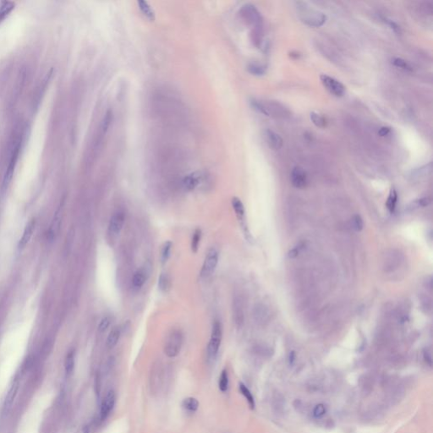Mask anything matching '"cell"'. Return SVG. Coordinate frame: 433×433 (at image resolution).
<instances>
[{"instance_id":"obj_2","label":"cell","mask_w":433,"mask_h":433,"mask_svg":"<svg viewBox=\"0 0 433 433\" xmlns=\"http://www.w3.org/2000/svg\"><path fill=\"white\" fill-rule=\"evenodd\" d=\"M22 130L19 127L15 129L13 135L10 139V145H9V161L7 165L6 171L3 176V189L5 190L9 186L11 180L13 178L14 171L17 166V161L19 159V152L22 145Z\"/></svg>"},{"instance_id":"obj_23","label":"cell","mask_w":433,"mask_h":433,"mask_svg":"<svg viewBox=\"0 0 433 433\" xmlns=\"http://www.w3.org/2000/svg\"><path fill=\"white\" fill-rule=\"evenodd\" d=\"M397 193L395 188H392L388 200L386 201V207L390 213H394L397 206Z\"/></svg>"},{"instance_id":"obj_41","label":"cell","mask_w":433,"mask_h":433,"mask_svg":"<svg viewBox=\"0 0 433 433\" xmlns=\"http://www.w3.org/2000/svg\"><path fill=\"white\" fill-rule=\"evenodd\" d=\"M427 360V362L429 363V365H432V353L430 351H427V352L425 353V359Z\"/></svg>"},{"instance_id":"obj_15","label":"cell","mask_w":433,"mask_h":433,"mask_svg":"<svg viewBox=\"0 0 433 433\" xmlns=\"http://www.w3.org/2000/svg\"><path fill=\"white\" fill-rule=\"evenodd\" d=\"M35 227H36V220H31L28 224L26 225V228H25V230L23 232L22 237L19 239V245H18L19 250L24 249L26 247V245L29 243L30 239L32 238L33 232L35 230Z\"/></svg>"},{"instance_id":"obj_28","label":"cell","mask_w":433,"mask_h":433,"mask_svg":"<svg viewBox=\"0 0 433 433\" xmlns=\"http://www.w3.org/2000/svg\"><path fill=\"white\" fill-rule=\"evenodd\" d=\"M229 373L227 372V370H223V372L221 373L219 378V381H218V387H219L220 391L222 393H225L228 391L229 388Z\"/></svg>"},{"instance_id":"obj_11","label":"cell","mask_w":433,"mask_h":433,"mask_svg":"<svg viewBox=\"0 0 433 433\" xmlns=\"http://www.w3.org/2000/svg\"><path fill=\"white\" fill-rule=\"evenodd\" d=\"M290 180L294 187L297 189H304L308 183L307 172L301 167L299 166L294 167L291 172Z\"/></svg>"},{"instance_id":"obj_7","label":"cell","mask_w":433,"mask_h":433,"mask_svg":"<svg viewBox=\"0 0 433 433\" xmlns=\"http://www.w3.org/2000/svg\"><path fill=\"white\" fill-rule=\"evenodd\" d=\"M222 337H223L222 324L218 321H215L214 325H213V328H212L210 341L207 346V356L209 359H215V357L219 350Z\"/></svg>"},{"instance_id":"obj_38","label":"cell","mask_w":433,"mask_h":433,"mask_svg":"<svg viewBox=\"0 0 433 433\" xmlns=\"http://www.w3.org/2000/svg\"><path fill=\"white\" fill-rule=\"evenodd\" d=\"M326 413V407L324 406V404H317L316 407L314 408L313 415L315 417L323 416Z\"/></svg>"},{"instance_id":"obj_12","label":"cell","mask_w":433,"mask_h":433,"mask_svg":"<svg viewBox=\"0 0 433 433\" xmlns=\"http://www.w3.org/2000/svg\"><path fill=\"white\" fill-rule=\"evenodd\" d=\"M125 223V215L122 213H116L113 215L110 219L108 230L109 233L113 235H117L120 234Z\"/></svg>"},{"instance_id":"obj_24","label":"cell","mask_w":433,"mask_h":433,"mask_svg":"<svg viewBox=\"0 0 433 433\" xmlns=\"http://www.w3.org/2000/svg\"><path fill=\"white\" fill-rule=\"evenodd\" d=\"M138 6H139V9L142 11V13L145 16L146 19H148L149 20H154V19H155V14H154L153 10H152V8L149 5L148 3L145 2V1H139L138 2Z\"/></svg>"},{"instance_id":"obj_8","label":"cell","mask_w":433,"mask_h":433,"mask_svg":"<svg viewBox=\"0 0 433 433\" xmlns=\"http://www.w3.org/2000/svg\"><path fill=\"white\" fill-rule=\"evenodd\" d=\"M218 262V252L215 247H212L204 259L200 275L202 278H208L214 273Z\"/></svg>"},{"instance_id":"obj_18","label":"cell","mask_w":433,"mask_h":433,"mask_svg":"<svg viewBox=\"0 0 433 433\" xmlns=\"http://www.w3.org/2000/svg\"><path fill=\"white\" fill-rule=\"evenodd\" d=\"M201 180V176L197 174H191V175L185 176L183 180H182V184L184 186L185 190L187 191H193L196 188L198 187Z\"/></svg>"},{"instance_id":"obj_16","label":"cell","mask_w":433,"mask_h":433,"mask_svg":"<svg viewBox=\"0 0 433 433\" xmlns=\"http://www.w3.org/2000/svg\"><path fill=\"white\" fill-rule=\"evenodd\" d=\"M266 138H267V142H268L270 148L273 149V150H279L283 146L284 141L282 139L281 136L274 132L273 130L268 129L266 131Z\"/></svg>"},{"instance_id":"obj_32","label":"cell","mask_w":433,"mask_h":433,"mask_svg":"<svg viewBox=\"0 0 433 433\" xmlns=\"http://www.w3.org/2000/svg\"><path fill=\"white\" fill-rule=\"evenodd\" d=\"M248 72L254 75H263L266 73V67L258 64H250L247 67Z\"/></svg>"},{"instance_id":"obj_39","label":"cell","mask_w":433,"mask_h":433,"mask_svg":"<svg viewBox=\"0 0 433 433\" xmlns=\"http://www.w3.org/2000/svg\"><path fill=\"white\" fill-rule=\"evenodd\" d=\"M387 22H388V25L391 26L392 29L394 30V32H395L396 33H400V28H399V26H397L396 23L394 22L393 20H387Z\"/></svg>"},{"instance_id":"obj_35","label":"cell","mask_w":433,"mask_h":433,"mask_svg":"<svg viewBox=\"0 0 433 433\" xmlns=\"http://www.w3.org/2000/svg\"><path fill=\"white\" fill-rule=\"evenodd\" d=\"M172 246H173L172 242L168 241V242L165 243L163 246H162V257H161L162 263H165L169 258L170 254H171Z\"/></svg>"},{"instance_id":"obj_26","label":"cell","mask_w":433,"mask_h":433,"mask_svg":"<svg viewBox=\"0 0 433 433\" xmlns=\"http://www.w3.org/2000/svg\"><path fill=\"white\" fill-rule=\"evenodd\" d=\"M15 6V3L9 1H4L0 3V21L5 19L9 14L12 11Z\"/></svg>"},{"instance_id":"obj_29","label":"cell","mask_w":433,"mask_h":433,"mask_svg":"<svg viewBox=\"0 0 433 433\" xmlns=\"http://www.w3.org/2000/svg\"><path fill=\"white\" fill-rule=\"evenodd\" d=\"M310 118L312 123L318 128H324L326 126V120L323 115H321L320 113H317V112H311Z\"/></svg>"},{"instance_id":"obj_9","label":"cell","mask_w":433,"mask_h":433,"mask_svg":"<svg viewBox=\"0 0 433 433\" xmlns=\"http://www.w3.org/2000/svg\"><path fill=\"white\" fill-rule=\"evenodd\" d=\"M321 81L324 85V88L336 97H342L345 92V88L340 81H337L336 79L328 76L326 74H322L320 76Z\"/></svg>"},{"instance_id":"obj_27","label":"cell","mask_w":433,"mask_h":433,"mask_svg":"<svg viewBox=\"0 0 433 433\" xmlns=\"http://www.w3.org/2000/svg\"><path fill=\"white\" fill-rule=\"evenodd\" d=\"M74 352L73 350L70 351L66 356L65 361V368L66 375L70 376L74 371Z\"/></svg>"},{"instance_id":"obj_31","label":"cell","mask_w":433,"mask_h":433,"mask_svg":"<svg viewBox=\"0 0 433 433\" xmlns=\"http://www.w3.org/2000/svg\"><path fill=\"white\" fill-rule=\"evenodd\" d=\"M170 278L168 274L162 273L159 278V288L162 291H167L170 288Z\"/></svg>"},{"instance_id":"obj_22","label":"cell","mask_w":433,"mask_h":433,"mask_svg":"<svg viewBox=\"0 0 433 433\" xmlns=\"http://www.w3.org/2000/svg\"><path fill=\"white\" fill-rule=\"evenodd\" d=\"M146 279V272L143 269H140L135 272L133 276L132 285L135 288L140 289L143 287Z\"/></svg>"},{"instance_id":"obj_40","label":"cell","mask_w":433,"mask_h":433,"mask_svg":"<svg viewBox=\"0 0 433 433\" xmlns=\"http://www.w3.org/2000/svg\"><path fill=\"white\" fill-rule=\"evenodd\" d=\"M389 133H390V129L388 127H381L379 131V134L381 136H388Z\"/></svg>"},{"instance_id":"obj_37","label":"cell","mask_w":433,"mask_h":433,"mask_svg":"<svg viewBox=\"0 0 433 433\" xmlns=\"http://www.w3.org/2000/svg\"><path fill=\"white\" fill-rule=\"evenodd\" d=\"M110 318L108 317H105L101 320L100 324L98 325V330L100 333H104L108 328L110 326Z\"/></svg>"},{"instance_id":"obj_30","label":"cell","mask_w":433,"mask_h":433,"mask_svg":"<svg viewBox=\"0 0 433 433\" xmlns=\"http://www.w3.org/2000/svg\"><path fill=\"white\" fill-rule=\"evenodd\" d=\"M200 239H201V230L198 229V230H195L193 236H192V239H191V251L194 253H198Z\"/></svg>"},{"instance_id":"obj_17","label":"cell","mask_w":433,"mask_h":433,"mask_svg":"<svg viewBox=\"0 0 433 433\" xmlns=\"http://www.w3.org/2000/svg\"><path fill=\"white\" fill-rule=\"evenodd\" d=\"M61 222L62 210H60V208H59V209L56 212L54 217V220H53L52 224H51V227H50V229H49V235H48V236H49V239H50V240H53V239H55V237L58 235L59 229H60V225H61Z\"/></svg>"},{"instance_id":"obj_4","label":"cell","mask_w":433,"mask_h":433,"mask_svg":"<svg viewBox=\"0 0 433 433\" xmlns=\"http://www.w3.org/2000/svg\"><path fill=\"white\" fill-rule=\"evenodd\" d=\"M240 17L248 25L254 27L253 31V42L255 45H259L261 42V27L262 25V18L258 10L253 4H245L240 10Z\"/></svg>"},{"instance_id":"obj_21","label":"cell","mask_w":433,"mask_h":433,"mask_svg":"<svg viewBox=\"0 0 433 433\" xmlns=\"http://www.w3.org/2000/svg\"><path fill=\"white\" fill-rule=\"evenodd\" d=\"M232 207L235 212L236 216L240 222L244 221L245 217V207L243 205L242 201L238 198H234L232 199Z\"/></svg>"},{"instance_id":"obj_19","label":"cell","mask_w":433,"mask_h":433,"mask_svg":"<svg viewBox=\"0 0 433 433\" xmlns=\"http://www.w3.org/2000/svg\"><path fill=\"white\" fill-rule=\"evenodd\" d=\"M120 334H121V331H120V327H118V326H114L113 329L111 330V332L108 336L107 343H106L108 349H113V347L116 346L120 340Z\"/></svg>"},{"instance_id":"obj_42","label":"cell","mask_w":433,"mask_h":433,"mask_svg":"<svg viewBox=\"0 0 433 433\" xmlns=\"http://www.w3.org/2000/svg\"><path fill=\"white\" fill-rule=\"evenodd\" d=\"M294 353L292 352L290 354V356H289V361H290L291 364L294 362Z\"/></svg>"},{"instance_id":"obj_20","label":"cell","mask_w":433,"mask_h":433,"mask_svg":"<svg viewBox=\"0 0 433 433\" xmlns=\"http://www.w3.org/2000/svg\"><path fill=\"white\" fill-rule=\"evenodd\" d=\"M182 407L184 408V410L188 412L194 413L198 411V408H199V402L196 397H186L182 402Z\"/></svg>"},{"instance_id":"obj_36","label":"cell","mask_w":433,"mask_h":433,"mask_svg":"<svg viewBox=\"0 0 433 433\" xmlns=\"http://www.w3.org/2000/svg\"><path fill=\"white\" fill-rule=\"evenodd\" d=\"M351 223H352L353 229L356 230V231H357V232L361 231V230H363L364 222H363V219H362L361 216L358 215V214H356V215L353 216Z\"/></svg>"},{"instance_id":"obj_10","label":"cell","mask_w":433,"mask_h":433,"mask_svg":"<svg viewBox=\"0 0 433 433\" xmlns=\"http://www.w3.org/2000/svg\"><path fill=\"white\" fill-rule=\"evenodd\" d=\"M115 400H116V395H115L114 391L111 389L108 392L107 395H105L102 404H101V420H105L107 419L108 416L109 415L110 412L113 410L114 404H115Z\"/></svg>"},{"instance_id":"obj_1","label":"cell","mask_w":433,"mask_h":433,"mask_svg":"<svg viewBox=\"0 0 433 433\" xmlns=\"http://www.w3.org/2000/svg\"><path fill=\"white\" fill-rule=\"evenodd\" d=\"M152 111L158 120L169 126H179L185 118V108L175 94L159 90L152 96Z\"/></svg>"},{"instance_id":"obj_6","label":"cell","mask_w":433,"mask_h":433,"mask_svg":"<svg viewBox=\"0 0 433 433\" xmlns=\"http://www.w3.org/2000/svg\"><path fill=\"white\" fill-rule=\"evenodd\" d=\"M183 344V334L180 331H172L168 335L164 344V354L168 358H175L180 352Z\"/></svg>"},{"instance_id":"obj_14","label":"cell","mask_w":433,"mask_h":433,"mask_svg":"<svg viewBox=\"0 0 433 433\" xmlns=\"http://www.w3.org/2000/svg\"><path fill=\"white\" fill-rule=\"evenodd\" d=\"M19 388V381H18V380H16V381H14L13 383H12V385L10 386V389H9V391L7 393L6 397H5V399H4V404H3L4 411H10L11 407H12L14 402H15V399H16V397H17V394H18Z\"/></svg>"},{"instance_id":"obj_34","label":"cell","mask_w":433,"mask_h":433,"mask_svg":"<svg viewBox=\"0 0 433 433\" xmlns=\"http://www.w3.org/2000/svg\"><path fill=\"white\" fill-rule=\"evenodd\" d=\"M234 310H235V319L236 324H241L243 322V311L242 307L239 304V301H235V306H234Z\"/></svg>"},{"instance_id":"obj_3","label":"cell","mask_w":433,"mask_h":433,"mask_svg":"<svg viewBox=\"0 0 433 433\" xmlns=\"http://www.w3.org/2000/svg\"><path fill=\"white\" fill-rule=\"evenodd\" d=\"M112 121H113V112L111 110H108L101 121L97 134L94 136L93 142L90 145L88 159H90L91 161L97 159V156L99 155L104 145V138L107 136Z\"/></svg>"},{"instance_id":"obj_5","label":"cell","mask_w":433,"mask_h":433,"mask_svg":"<svg viewBox=\"0 0 433 433\" xmlns=\"http://www.w3.org/2000/svg\"><path fill=\"white\" fill-rule=\"evenodd\" d=\"M299 17L301 21L310 27H320L326 22V15L318 10L310 9L307 3L297 2Z\"/></svg>"},{"instance_id":"obj_25","label":"cell","mask_w":433,"mask_h":433,"mask_svg":"<svg viewBox=\"0 0 433 433\" xmlns=\"http://www.w3.org/2000/svg\"><path fill=\"white\" fill-rule=\"evenodd\" d=\"M239 391L242 394L243 396L246 397V401L249 404L250 408L252 410L255 409V399H254L253 394L250 391L249 388H247L246 385L243 384V383H239Z\"/></svg>"},{"instance_id":"obj_33","label":"cell","mask_w":433,"mask_h":433,"mask_svg":"<svg viewBox=\"0 0 433 433\" xmlns=\"http://www.w3.org/2000/svg\"><path fill=\"white\" fill-rule=\"evenodd\" d=\"M392 63H393V65L397 67V68L403 69L404 71H412V68H411V65L408 64L407 62L405 61L404 59L400 58H395L392 59Z\"/></svg>"},{"instance_id":"obj_13","label":"cell","mask_w":433,"mask_h":433,"mask_svg":"<svg viewBox=\"0 0 433 433\" xmlns=\"http://www.w3.org/2000/svg\"><path fill=\"white\" fill-rule=\"evenodd\" d=\"M163 381V376H162V370L160 365H157L151 373V379H150V383H151V388L152 391L154 393L159 392V389L161 388Z\"/></svg>"}]
</instances>
